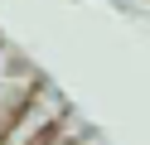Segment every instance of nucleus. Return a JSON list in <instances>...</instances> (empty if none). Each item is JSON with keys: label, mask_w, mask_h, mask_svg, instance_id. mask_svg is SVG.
<instances>
[{"label": "nucleus", "mask_w": 150, "mask_h": 145, "mask_svg": "<svg viewBox=\"0 0 150 145\" xmlns=\"http://www.w3.org/2000/svg\"><path fill=\"white\" fill-rule=\"evenodd\" d=\"M34 87H39V77L24 68V58L10 53V48H0V131H5V126H10V116L29 102Z\"/></svg>", "instance_id": "obj_1"}]
</instances>
